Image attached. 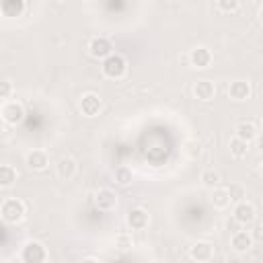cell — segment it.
Segmentation results:
<instances>
[{
	"instance_id": "1",
	"label": "cell",
	"mask_w": 263,
	"mask_h": 263,
	"mask_svg": "<svg viewBox=\"0 0 263 263\" xmlns=\"http://www.w3.org/2000/svg\"><path fill=\"white\" fill-rule=\"evenodd\" d=\"M101 72L109 80H121L127 74V60L121 53L113 51L105 60H101Z\"/></svg>"
},
{
	"instance_id": "2",
	"label": "cell",
	"mask_w": 263,
	"mask_h": 263,
	"mask_svg": "<svg viewBox=\"0 0 263 263\" xmlns=\"http://www.w3.org/2000/svg\"><path fill=\"white\" fill-rule=\"evenodd\" d=\"M25 214H27V205L18 197H6L0 203V218L6 224H18L25 218Z\"/></svg>"
},
{
	"instance_id": "3",
	"label": "cell",
	"mask_w": 263,
	"mask_h": 263,
	"mask_svg": "<svg viewBox=\"0 0 263 263\" xmlns=\"http://www.w3.org/2000/svg\"><path fill=\"white\" fill-rule=\"evenodd\" d=\"M18 259L23 263H43V261L49 259V253H47V249H45L43 242H39V240H27L23 245V249H21Z\"/></svg>"
},
{
	"instance_id": "4",
	"label": "cell",
	"mask_w": 263,
	"mask_h": 263,
	"mask_svg": "<svg viewBox=\"0 0 263 263\" xmlns=\"http://www.w3.org/2000/svg\"><path fill=\"white\" fill-rule=\"evenodd\" d=\"M0 119L8 125H18L25 119V107L21 101H4L0 107Z\"/></svg>"
},
{
	"instance_id": "5",
	"label": "cell",
	"mask_w": 263,
	"mask_h": 263,
	"mask_svg": "<svg viewBox=\"0 0 263 263\" xmlns=\"http://www.w3.org/2000/svg\"><path fill=\"white\" fill-rule=\"evenodd\" d=\"M232 218H234V222H238V224H242V226H251V224L257 220V208H255L251 201H247V199L234 201Z\"/></svg>"
},
{
	"instance_id": "6",
	"label": "cell",
	"mask_w": 263,
	"mask_h": 263,
	"mask_svg": "<svg viewBox=\"0 0 263 263\" xmlns=\"http://www.w3.org/2000/svg\"><path fill=\"white\" fill-rule=\"evenodd\" d=\"M86 49H88V55H90V58H95V60H105L109 53H113V43H111L109 37L97 35V37H90Z\"/></svg>"
},
{
	"instance_id": "7",
	"label": "cell",
	"mask_w": 263,
	"mask_h": 263,
	"mask_svg": "<svg viewBox=\"0 0 263 263\" xmlns=\"http://www.w3.org/2000/svg\"><path fill=\"white\" fill-rule=\"evenodd\" d=\"M117 203H119V197H117V193L111 187H101V189L95 191V205H97V210L113 212L117 208Z\"/></svg>"
},
{
	"instance_id": "8",
	"label": "cell",
	"mask_w": 263,
	"mask_h": 263,
	"mask_svg": "<svg viewBox=\"0 0 263 263\" xmlns=\"http://www.w3.org/2000/svg\"><path fill=\"white\" fill-rule=\"evenodd\" d=\"M78 109L84 117H97L103 109V101L97 92H84L78 101Z\"/></svg>"
},
{
	"instance_id": "9",
	"label": "cell",
	"mask_w": 263,
	"mask_h": 263,
	"mask_svg": "<svg viewBox=\"0 0 263 263\" xmlns=\"http://www.w3.org/2000/svg\"><path fill=\"white\" fill-rule=\"evenodd\" d=\"M214 62V53L210 47L205 45H195L191 51H189V64L197 70H203V68H210Z\"/></svg>"
},
{
	"instance_id": "10",
	"label": "cell",
	"mask_w": 263,
	"mask_h": 263,
	"mask_svg": "<svg viewBox=\"0 0 263 263\" xmlns=\"http://www.w3.org/2000/svg\"><path fill=\"white\" fill-rule=\"evenodd\" d=\"M25 164H27L31 171L41 173V171H45V168L49 166V152L43 150V148H33V150H29V152L25 154Z\"/></svg>"
},
{
	"instance_id": "11",
	"label": "cell",
	"mask_w": 263,
	"mask_h": 263,
	"mask_svg": "<svg viewBox=\"0 0 263 263\" xmlns=\"http://www.w3.org/2000/svg\"><path fill=\"white\" fill-rule=\"evenodd\" d=\"M78 173V162L72 156H62L55 162V177L60 181H72Z\"/></svg>"
},
{
	"instance_id": "12",
	"label": "cell",
	"mask_w": 263,
	"mask_h": 263,
	"mask_svg": "<svg viewBox=\"0 0 263 263\" xmlns=\"http://www.w3.org/2000/svg\"><path fill=\"white\" fill-rule=\"evenodd\" d=\"M125 224L129 230H146L150 224V214L144 208H132L125 216Z\"/></svg>"
},
{
	"instance_id": "13",
	"label": "cell",
	"mask_w": 263,
	"mask_h": 263,
	"mask_svg": "<svg viewBox=\"0 0 263 263\" xmlns=\"http://www.w3.org/2000/svg\"><path fill=\"white\" fill-rule=\"evenodd\" d=\"M189 257L197 263H205L214 259V245L208 240H197L189 247Z\"/></svg>"
},
{
	"instance_id": "14",
	"label": "cell",
	"mask_w": 263,
	"mask_h": 263,
	"mask_svg": "<svg viewBox=\"0 0 263 263\" xmlns=\"http://www.w3.org/2000/svg\"><path fill=\"white\" fill-rule=\"evenodd\" d=\"M251 92H253V88H251V82L249 80H242V78H236V80H232L230 84H228V97L232 99V101H247V99H251Z\"/></svg>"
},
{
	"instance_id": "15",
	"label": "cell",
	"mask_w": 263,
	"mask_h": 263,
	"mask_svg": "<svg viewBox=\"0 0 263 263\" xmlns=\"http://www.w3.org/2000/svg\"><path fill=\"white\" fill-rule=\"evenodd\" d=\"M255 247V240L251 236L249 230H236L232 236H230V249L234 253H247Z\"/></svg>"
},
{
	"instance_id": "16",
	"label": "cell",
	"mask_w": 263,
	"mask_h": 263,
	"mask_svg": "<svg viewBox=\"0 0 263 263\" xmlns=\"http://www.w3.org/2000/svg\"><path fill=\"white\" fill-rule=\"evenodd\" d=\"M193 97L201 103H210L214 97H216V84L208 78H201L193 84Z\"/></svg>"
},
{
	"instance_id": "17",
	"label": "cell",
	"mask_w": 263,
	"mask_h": 263,
	"mask_svg": "<svg viewBox=\"0 0 263 263\" xmlns=\"http://www.w3.org/2000/svg\"><path fill=\"white\" fill-rule=\"evenodd\" d=\"M234 136L251 144L253 140H257L259 132H257V125H255L253 121H247V119H242V121H238V123L234 125Z\"/></svg>"
},
{
	"instance_id": "18",
	"label": "cell",
	"mask_w": 263,
	"mask_h": 263,
	"mask_svg": "<svg viewBox=\"0 0 263 263\" xmlns=\"http://www.w3.org/2000/svg\"><path fill=\"white\" fill-rule=\"evenodd\" d=\"M210 201H212V205L218 208V210H226V208L232 203V199H230V195H228V189L222 187V185H218V187L212 189V197H210Z\"/></svg>"
},
{
	"instance_id": "19",
	"label": "cell",
	"mask_w": 263,
	"mask_h": 263,
	"mask_svg": "<svg viewBox=\"0 0 263 263\" xmlns=\"http://www.w3.org/2000/svg\"><path fill=\"white\" fill-rule=\"evenodd\" d=\"M228 152H230V156L232 158H236V160H240V158H247V154H249V142H245V140H240V138H230V142H228Z\"/></svg>"
},
{
	"instance_id": "20",
	"label": "cell",
	"mask_w": 263,
	"mask_h": 263,
	"mask_svg": "<svg viewBox=\"0 0 263 263\" xmlns=\"http://www.w3.org/2000/svg\"><path fill=\"white\" fill-rule=\"evenodd\" d=\"M16 179H18V171L12 164H0V187L2 189L12 187Z\"/></svg>"
},
{
	"instance_id": "21",
	"label": "cell",
	"mask_w": 263,
	"mask_h": 263,
	"mask_svg": "<svg viewBox=\"0 0 263 263\" xmlns=\"http://www.w3.org/2000/svg\"><path fill=\"white\" fill-rule=\"evenodd\" d=\"M113 179H115V183L119 187H129L134 183V171L129 166H125V164H119L113 171Z\"/></svg>"
},
{
	"instance_id": "22",
	"label": "cell",
	"mask_w": 263,
	"mask_h": 263,
	"mask_svg": "<svg viewBox=\"0 0 263 263\" xmlns=\"http://www.w3.org/2000/svg\"><path fill=\"white\" fill-rule=\"evenodd\" d=\"M199 181H201V185L205 189H214V187H218L222 183V177H220V173L216 168H203L201 175H199Z\"/></svg>"
},
{
	"instance_id": "23",
	"label": "cell",
	"mask_w": 263,
	"mask_h": 263,
	"mask_svg": "<svg viewBox=\"0 0 263 263\" xmlns=\"http://www.w3.org/2000/svg\"><path fill=\"white\" fill-rule=\"evenodd\" d=\"M226 189H228V195H230L232 203H234V201H240V199L247 197V189H245L240 183H230Z\"/></svg>"
},
{
	"instance_id": "24",
	"label": "cell",
	"mask_w": 263,
	"mask_h": 263,
	"mask_svg": "<svg viewBox=\"0 0 263 263\" xmlns=\"http://www.w3.org/2000/svg\"><path fill=\"white\" fill-rule=\"evenodd\" d=\"M216 6L220 12H236L240 6V0H216Z\"/></svg>"
},
{
	"instance_id": "25",
	"label": "cell",
	"mask_w": 263,
	"mask_h": 263,
	"mask_svg": "<svg viewBox=\"0 0 263 263\" xmlns=\"http://www.w3.org/2000/svg\"><path fill=\"white\" fill-rule=\"evenodd\" d=\"M185 152H187L191 158H197V156L201 154V144H199L197 140H189V142L185 144Z\"/></svg>"
},
{
	"instance_id": "26",
	"label": "cell",
	"mask_w": 263,
	"mask_h": 263,
	"mask_svg": "<svg viewBox=\"0 0 263 263\" xmlns=\"http://www.w3.org/2000/svg\"><path fill=\"white\" fill-rule=\"evenodd\" d=\"M14 92V86L10 80H0V99H10Z\"/></svg>"
},
{
	"instance_id": "27",
	"label": "cell",
	"mask_w": 263,
	"mask_h": 263,
	"mask_svg": "<svg viewBox=\"0 0 263 263\" xmlns=\"http://www.w3.org/2000/svg\"><path fill=\"white\" fill-rule=\"evenodd\" d=\"M115 247H117V249H132V236L125 234V232L117 234V238H115Z\"/></svg>"
},
{
	"instance_id": "28",
	"label": "cell",
	"mask_w": 263,
	"mask_h": 263,
	"mask_svg": "<svg viewBox=\"0 0 263 263\" xmlns=\"http://www.w3.org/2000/svg\"><path fill=\"white\" fill-rule=\"evenodd\" d=\"M253 224H255V228H253L251 236H253V240L257 242V240H261V238H263V230H261V222H257V220H255Z\"/></svg>"
},
{
	"instance_id": "29",
	"label": "cell",
	"mask_w": 263,
	"mask_h": 263,
	"mask_svg": "<svg viewBox=\"0 0 263 263\" xmlns=\"http://www.w3.org/2000/svg\"><path fill=\"white\" fill-rule=\"evenodd\" d=\"M0 16H2V6H0Z\"/></svg>"
}]
</instances>
